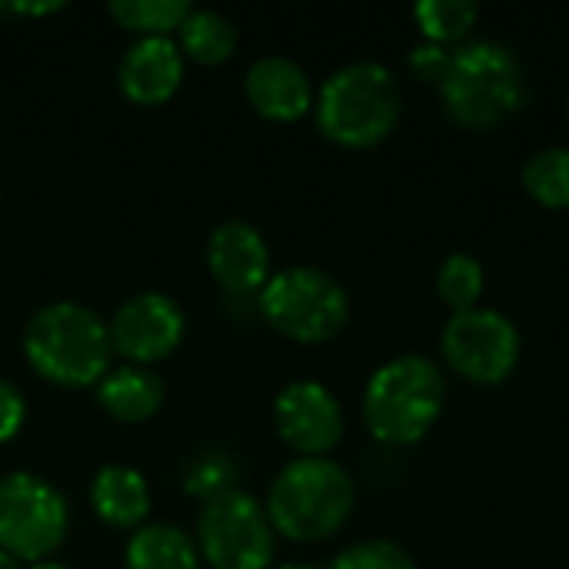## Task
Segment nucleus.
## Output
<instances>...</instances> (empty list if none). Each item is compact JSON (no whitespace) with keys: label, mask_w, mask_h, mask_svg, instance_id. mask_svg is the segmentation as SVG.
Wrapping results in <instances>:
<instances>
[{"label":"nucleus","mask_w":569,"mask_h":569,"mask_svg":"<svg viewBox=\"0 0 569 569\" xmlns=\"http://www.w3.org/2000/svg\"><path fill=\"white\" fill-rule=\"evenodd\" d=\"M443 400V370L423 353H403L370 373L363 390V423L383 447H413L440 420Z\"/></svg>","instance_id":"1"},{"label":"nucleus","mask_w":569,"mask_h":569,"mask_svg":"<svg viewBox=\"0 0 569 569\" xmlns=\"http://www.w3.org/2000/svg\"><path fill=\"white\" fill-rule=\"evenodd\" d=\"M313 110L327 140L350 150H367L397 130L403 113V90L393 70L383 63L357 60L323 80Z\"/></svg>","instance_id":"2"},{"label":"nucleus","mask_w":569,"mask_h":569,"mask_svg":"<svg viewBox=\"0 0 569 569\" xmlns=\"http://www.w3.org/2000/svg\"><path fill=\"white\" fill-rule=\"evenodd\" d=\"M437 90L453 123L487 130L520 110L523 67L500 40H467L450 50V67Z\"/></svg>","instance_id":"3"},{"label":"nucleus","mask_w":569,"mask_h":569,"mask_svg":"<svg viewBox=\"0 0 569 569\" xmlns=\"http://www.w3.org/2000/svg\"><path fill=\"white\" fill-rule=\"evenodd\" d=\"M357 490L350 473L330 457L290 460L267 497L273 533L293 543H317L333 537L353 513Z\"/></svg>","instance_id":"4"},{"label":"nucleus","mask_w":569,"mask_h":569,"mask_svg":"<svg viewBox=\"0 0 569 569\" xmlns=\"http://www.w3.org/2000/svg\"><path fill=\"white\" fill-rule=\"evenodd\" d=\"M23 353L43 380L60 387L100 383L110 363V330L80 303H47L27 323Z\"/></svg>","instance_id":"5"},{"label":"nucleus","mask_w":569,"mask_h":569,"mask_svg":"<svg viewBox=\"0 0 569 569\" xmlns=\"http://www.w3.org/2000/svg\"><path fill=\"white\" fill-rule=\"evenodd\" d=\"M260 310L283 337L297 343H327L347 327L350 297L320 267H287L270 273L260 290Z\"/></svg>","instance_id":"6"},{"label":"nucleus","mask_w":569,"mask_h":569,"mask_svg":"<svg viewBox=\"0 0 569 569\" xmlns=\"http://www.w3.org/2000/svg\"><path fill=\"white\" fill-rule=\"evenodd\" d=\"M63 497L33 473L0 477V550L17 560L43 563L67 537Z\"/></svg>","instance_id":"7"},{"label":"nucleus","mask_w":569,"mask_h":569,"mask_svg":"<svg viewBox=\"0 0 569 569\" xmlns=\"http://www.w3.org/2000/svg\"><path fill=\"white\" fill-rule=\"evenodd\" d=\"M440 353L453 373L470 383L497 387L520 363V330L500 310L473 307L453 313L440 333Z\"/></svg>","instance_id":"8"},{"label":"nucleus","mask_w":569,"mask_h":569,"mask_svg":"<svg viewBox=\"0 0 569 569\" xmlns=\"http://www.w3.org/2000/svg\"><path fill=\"white\" fill-rule=\"evenodd\" d=\"M200 553L213 569H267L273 560V527L267 510L240 490L207 500L197 523Z\"/></svg>","instance_id":"9"},{"label":"nucleus","mask_w":569,"mask_h":569,"mask_svg":"<svg viewBox=\"0 0 569 569\" xmlns=\"http://www.w3.org/2000/svg\"><path fill=\"white\" fill-rule=\"evenodd\" d=\"M187 330L180 303L167 293H137L110 320V347L133 363H153L170 357Z\"/></svg>","instance_id":"10"},{"label":"nucleus","mask_w":569,"mask_h":569,"mask_svg":"<svg viewBox=\"0 0 569 569\" xmlns=\"http://www.w3.org/2000/svg\"><path fill=\"white\" fill-rule=\"evenodd\" d=\"M273 423L287 447L303 457L330 453L343 437L340 400L317 380H297L273 400Z\"/></svg>","instance_id":"11"},{"label":"nucleus","mask_w":569,"mask_h":569,"mask_svg":"<svg viewBox=\"0 0 569 569\" xmlns=\"http://www.w3.org/2000/svg\"><path fill=\"white\" fill-rule=\"evenodd\" d=\"M207 267L227 293H260L270 280V247L257 227L227 220L207 240Z\"/></svg>","instance_id":"12"},{"label":"nucleus","mask_w":569,"mask_h":569,"mask_svg":"<svg viewBox=\"0 0 569 569\" xmlns=\"http://www.w3.org/2000/svg\"><path fill=\"white\" fill-rule=\"evenodd\" d=\"M243 90H247L250 107L260 117L277 120V123L300 120L313 107V87H310L307 70L283 53L253 60L243 80Z\"/></svg>","instance_id":"13"},{"label":"nucleus","mask_w":569,"mask_h":569,"mask_svg":"<svg viewBox=\"0 0 569 569\" xmlns=\"http://www.w3.org/2000/svg\"><path fill=\"white\" fill-rule=\"evenodd\" d=\"M117 80L127 100L140 107L163 103L183 80V53L170 37H140L127 47Z\"/></svg>","instance_id":"14"},{"label":"nucleus","mask_w":569,"mask_h":569,"mask_svg":"<svg viewBox=\"0 0 569 569\" xmlns=\"http://www.w3.org/2000/svg\"><path fill=\"white\" fill-rule=\"evenodd\" d=\"M97 403L123 423H143L163 407V383L143 367L107 370L97 383Z\"/></svg>","instance_id":"15"},{"label":"nucleus","mask_w":569,"mask_h":569,"mask_svg":"<svg viewBox=\"0 0 569 569\" xmlns=\"http://www.w3.org/2000/svg\"><path fill=\"white\" fill-rule=\"evenodd\" d=\"M90 503H93V513L103 523L127 530V527H137L147 517V510H150V490H147V480L137 470L120 467V463H110V467H103L93 477Z\"/></svg>","instance_id":"16"},{"label":"nucleus","mask_w":569,"mask_h":569,"mask_svg":"<svg viewBox=\"0 0 569 569\" xmlns=\"http://www.w3.org/2000/svg\"><path fill=\"white\" fill-rule=\"evenodd\" d=\"M127 569H197V550L183 530L153 523L130 537Z\"/></svg>","instance_id":"17"},{"label":"nucleus","mask_w":569,"mask_h":569,"mask_svg":"<svg viewBox=\"0 0 569 569\" xmlns=\"http://www.w3.org/2000/svg\"><path fill=\"white\" fill-rule=\"evenodd\" d=\"M180 47L197 63H223L237 50V27L220 10H190L180 23Z\"/></svg>","instance_id":"18"},{"label":"nucleus","mask_w":569,"mask_h":569,"mask_svg":"<svg viewBox=\"0 0 569 569\" xmlns=\"http://www.w3.org/2000/svg\"><path fill=\"white\" fill-rule=\"evenodd\" d=\"M480 7L473 0H420L413 7V20L427 43L437 47H460L467 43L470 30L477 27Z\"/></svg>","instance_id":"19"},{"label":"nucleus","mask_w":569,"mask_h":569,"mask_svg":"<svg viewBox=\"0 0 569 569\" xmlns=\"http://www.w3.org/2000/svg\"><path fill=\"white\" fill-rule=\"evenodd\" d=\"M523 190L547 210H569V147L537 150L523 163Z\"/></svg>","instance_id":"20"},{"label":"nucleus","mask_w":569,"mask_h":569,"mask_svg":"<svg viewBox=\"0 0 569 569\" xmlns=\"http://www.w3.org/2000/svg\"><path fill=\"white\" fill-rule=\"evenodd\" d=\"M190 10L193 7L187 0H113L110 3L113 20L143 37H167L170 30H180Z\"/></svg>","instance_id":"21"},{"label":"nucleus","mask_w":569,"mask_h":569,"mask_svg":"<svg viewBox=\"0 0 569 569\" xmlns=\"http://www.w3.org/2000/svg\"><path fill=\"white\" fill-rule=\"evenodd\" d=\"M483 263L470 253H450L437 270V293L453 313L473 310L483 297Z\"/></svg>","instance_id":"22"},{"label":"nucleus","mask_w":569,"mask_h":569,"mask_svg":"<svg viewBox=\"0 0 569 569\" xmlns=\"http://www.w3.org/2000/svg\"><path fill=\"white\" fill-rule=\"evenodd\" d=\"M330 569H417V560L410 550L390 540H363L337 553Z\"/></svg>","instance_id":"23"},{"label":"nucleus","mask_w":569,"mask_h":569,"mask_svg":"<svg viewBox=\"0 0 569 569\" xmlns=\"http://www.w3.org/2000/svg\"><path fill=\"white\" fill-rule=\"evenodd\" d=\"M407 63H410V70H413L417 80L440 87V80H443V73L450 67V47H437V43H427L423 40L420 47L410 50V60Z\"/></svg>","instance_id":"24"},{"label":"nucleus","mask_w":569,"mask_h":569,"mask_svg":"<svg viewBox=\"0 0 569 569\" xmlns=\"http://www.w3.org/2000/svg\"><path fill=\"white\" fill-rule=\"evenodd\" d=\"M27 407L23 397L13 383L0 380V443H7L10 437H17V430L23 427Z\"/></svg>","instance_id":"25"},{"label":"nucleus","mask_w":569,"mask_h":569,"mask_svg":"<svg viewBox=\"0 0 569 569\" xmlns=\"http://www.w3.org/2000/svg\"><path fill=\"white\" fill-rule=\"evenodd\" d=\"M63 3H57V0H50V3H13V10L17 13H53V10H60Z\"/></svg>","instance_id":"26"},{"label":"nucleus","mask_w":569,"mask_h":569,"mask_svg":"<svg viewBox=\"0 0 569 569\" xmlns=\"http://www.w3.org/2000/svg\"><path fill=\"white\" fill-rule=\"evenodd\" d=\"M0 569H20V560H17V557H10L7 550H0Z\"/></svg>","instance_id":"27"},{"label":"nucleus","mask_w":569,"mask_h":569,"mask_svg":"<svg viewBox=\"0 0 569 569\" xmlns=\"http://www.w3.org/2000/svg\"><path fill=\"white\" fill-rule=\"evenodd\" d=\"M30 569H70V567H63V563H50V560H43V563H33Z\"/></svg>","instance_id":"28"},{"label":"nucleus","mask_w":569,"mask_h":569,"mask_svg":"<svg viewBox=\"0 0 569 569\" xmlns=\"http://www.w3.org/2000/svg\"><path fill=\"white\" fill-rule=\"evenodd\" d=\"M277 569H317V567H307V563H287V567H277Z\"/></svg>","instance_id":"29"},{"label":"nucleus","mask_w":569,"mask_h":569,"mask_svg":"<svg viewBox=\"0 0 569 569\" xmlns=\"http://www.w3.org/2000/svg\"><path fill=\"white\" fill-rule=\"evenodd\" d=\"M0 10H3V3H0Z\"/></svg>","instance_id":"30"}]
</instances>
